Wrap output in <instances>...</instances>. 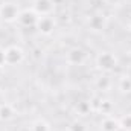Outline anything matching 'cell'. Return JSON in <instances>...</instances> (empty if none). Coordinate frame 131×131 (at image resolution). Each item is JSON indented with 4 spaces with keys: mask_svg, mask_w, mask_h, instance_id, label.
<instances>
[{
    "mask_svg": "<svg viewBox=\"0 0 131 131\" xmlns=\"http://www.w3.org/2000/svg\"><path fill=\"white\" fill-rule=\"evenodd\" d=\"M18 15H20V9H18L17 3L6 2V3L0 5V18L5 23H14V21H17Z\"/></svg>",
    "mask_w": 131,
    "mask_h": 131,
    "instance_id": "cell-1",
    "label": "cell"
},
{
    "mask_svg": "<svg viewBox=\"0 0 131 131\" xmlns=\"http://www.w3.org/2000/svg\"><path fill=\"white\" fill-rule=\"evenodd\" d=\"M5 58H6V66H17L25 60V50L17 44L8 46L5 49Z\"/></svg>",
    "mask_w": 131,
    "mask_h": 131,
    "instance_id": "cell-2",
    "label": "cell"
},
{
    "mask_svg": "<svg viewBox=\"0 0 131 131\" xmlns=\"http://www.w3.org/2000/svg\"><path fill=\"white\" fill-rule=\"evenodd\" d=\"M96 64L104 72H111L117 66V58L111 52H101L96 58Z\"/></svg>",
    "mask_w": 131,
    "mask_h": 131,
    "instance_id": "cell-3",
    "label": "cell"
},
{
    "mask_svg": "<svg viewBox=\"0 0 131 131\" xmlns=\"http://www.w3.org/2000/svg\"><path fill=\"white\" fill-rule=\"evenodd\" d=\"M38 14L31 9H23L20 11V15H18V25L23 26V28H37V23H38Z\"/></svg>",
    "mask_w": 131,
    "mask_h": 131,
    "instance_id": "cell-4",
    "label": "cell"
},
{
    "mask_svg": "<svg viewBox=\"0 0 131 131\" xmlns=\"http://www.w3.org/2000/svg\"><path fill=\"white\" fill-rule=\"evenodd\" d=\"M85 60H87V53L81 47H72L66 53V61L70 66H82Z\"/></svg>",
    "mask_w": 131,
    "mask_h": 131,
    "instance_id": "cell-5",
    "label": "cell"
},
{
    "mask_svg": "<svg viewBox=\"0 0 131 131\" xmlns=\"http://www.w3.org/2000/svg\"><path fill=\"white\" fill-rule=\"evenodd\" d=\"M32 9L38 14V17L50 15L55 9V2L53 0H34Z\"/></svg>",
    "mask_w": 131,
    "mask_h": 131,
    "instance_id": "cell-6",
    "label": "cell"
},
{
    "mask_svg": "<svg viewBox=\"0 0 131 131\" xmlns=\"http://www.w3.org/2000/svg\"><path fill=\"white\" fill-rule=\"evenodd\" d=\"M37 29L38 32L43 34V35H50L55 29V20L53 17L50 15H44V17H40L38 18V23H37Z\"/></svg>",
    "mask_w": 131,
    "mask_h": 131,
    "instance_id": "cell-7",
    "label": "cell"
},
{
    "mask_svg": "<svg viewBox=\"0 0 131 131\" xmlns=\"http://www.w3.org/2000/svg\"><path fill=\"white\" fill-rule=\"evenodd\" d=\"M107 25V20L102 14H93L89 18V28L93 31H102Z\"/></svg>",
    "mask_w": 131,
    "mask_h": 131,
    "instance_id": "cell-8",
    "label": "cell"
},
{
    "mask_svg": "<svg viewBox=\"0 0 131 131\" xmlns=\"http://www.w3.org/2000/svg\"><path fill=\"white\" fill-rule=\"evenodd\" d=\"M14 114H15V111H14L12 105H9V104L0 105V121H9L14 117Z\"/></svg>",
    "mask_w": 131,
    "mask_h": 131,
    "instance_id": "cell-9",
    "label": "cell"
},
{
    "mask_svg": "<svg viewBox=\"0 0 131 131\" xmlns=\"http://www.w3.org/2000/svg\"><path fill=\"white\" fill-rule=\"evenodd\" d=\"M101 128H102V131H117L119 122L114 121L113 117H105L101 124Z\"/></svg>",
    "mask_w": 131,
    "mask_h": 131,
    "instance_id": "cell-10",
    "label": "cell"
},
{
    "mask_svg": "<svg viewBox=\"0 0 131 131\" xmlns=\"http://www.w3.org/2000/svg\"><path fill=\"white\" fill-rule=\"evenodd\" d=\"M111 85V79L108 76H101L98 78V89L99 90H108Z\"/></svg>",
    "mask_w": 131,
    "mask_h": 131,
    "instance_id": "cell-11",
    "label": "cell"
},
{
    "mask_svg": "<svg viewBox=\"0 0 131 131\" xmlns=\"http://www.w3.org/2000/svg\"><path fill=\"white\" fill-rule=\"evenodd\" d=\"M32 130L34 131H50V127L44 122V121H35L32 124Z\"/></svg>",
    "mask_w": 131,
    "mask_h": 131,
    "instance_id": "cell-12",
    "label": "cell"
},
{
    "mask_svg": "<svg viewBox=\"0 0 131 131\" xmlns=\"http://www.w3.org/2000/svg\"><path fill=\"white\" fill-rule=\"evenodd\" d=\"M121 90L125 92V93H130L131 92V78H122L121 79Z\"/></svg>",
    "mask_w": 131,
    "mask_h": 131,
    "instance_id": "cell-13",
    "label": "cell"
},
{
    "mask_svg": "<svg viewBox=\"0 0 131 131\" xmlns=\"http://www.w3.org/2000/svg\"><path fill=\"white\" fill-rule=\"evenodd\" d=\"M119 127L125 128V130H131V116H125L119 121Z\"/></svg>",
    "mask_w": 131,
    "mask_h": 131,
    "instance_id": "cell-14",
    "label": "cell"
},
{
    "mask_svg": "<svg viewBox=\"0 0 131 131\" xmlns=\"http://www.w3.org/2000/svg\"><path fill=\"white\" fill-rule=\"evenodd\" d=\"M69 131H87V130H85L84 124H81V122H73V124L70 125Z\"/></svg>",
    "mask_w": 131,
    "mask_h": 131,
    "instance_id": "cell-15",
    "label": "cell"
},
{
    "mask_svg": "<svg viewBox=\"0 0 131 131\" xmlns=\"http://www.w3.org/2000/svg\"><path fill=\"white\" fill-rule=\"evenodd\" d=\"M0 66H6V58H5V49L0 47Z\"/></svg>",
    "mask_w": 131,
    "mask_h": 131,
    "instance_id": "cell-16",
    "label": "cell"
},
{
    "mask_svg": "<svg viewBox=\"0 0 131 131\" xmlns=\"http://www.w3.org/2000/svg\"><path fill=\"white\" fill-rule=\"evenodd\" d=\"M2 76H3V67L0 66V78H2Z\"/></svg>",
    "mask_w": 131,
    "mask_h": 131,
    "instance_id": "cell-17",
    "label": "cell"
},
{
    "mask_svg": "<svg viewBox=\"0 0 131 131\" xmlns=\"http://www.w3.org/2000/svg\"><path fill=\"white\" fill-rule=\"evenodd\" d=\"M21 131H34V130H32V127H31V128H23Z\"/></svg>",
    "mask_w": 131,
    "mask_h": 131,
    "instance_id": "cell-18",
    "label": "cell"
},
{
    "mask_svg": "<svg viewBox=\"0 0 131 131\" xmlns=\"http://www.w3.org/2000/svg\"><path fill=\"white\" fill-rule=\"evenodd\" d=\"M130 31H131V23H130Z\"/></svg>",
    "mask_w": 131,
    "mask_h": 131,
    "instance_id": "cell-19",
    "label": "cell"
},
{
    "mask_svg": "<svg viewBox=\"0 0 131 131\" xmlns=\"http://www.w3.org/2000/svg\"><path fill=\"white\" fill-rule=\"evenodd\" d=\"M130 15H131V11H130Z\"/></svg>",
    "mask_w": 131,
    "mask_h": 131,
    "instance_id": "cell-20",
    "label": "cell"
}]
</instances>
